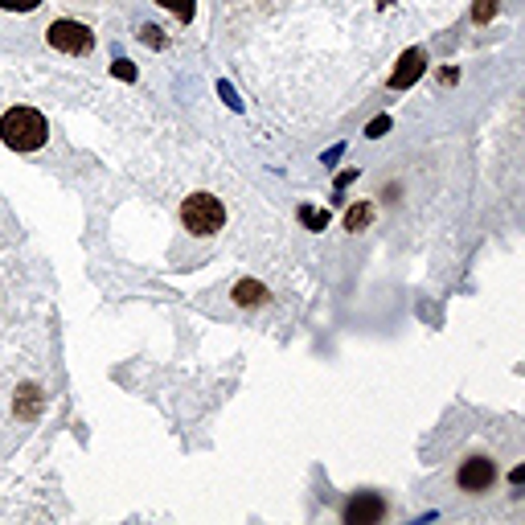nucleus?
Listing matches in <instances>:
<instances>
[{"label": "nucleus", "mask_w": 525, "mask_h": 525, "mask_svg": "<svg viewBox=\"0 0 525 525\" xmlns=\"http://www.w3.org/2000/svg\"><path fill=\"white\" fill-rule=\"evenodd\" d=\"M49 136V123L41 111L33 107H13V111L0 115V139H5L13 152H37Z\"/></svg>", "instance_id": "obj_1"}, {"label": "nucleus", "mask_w": 525, "mask_h": 525, "mask_svg": "<svg viewBox=\"0 0 525 525\" xmlns=\"http://www.w3.org/2000/svg\"><path fill=\"white\" fill-rule=\"evenodd\" d=\"M180 226L197 238H210L226 226V205L218 201L213 193H189L180 201Z\"/></svg>", "instance_id": "obj_2"}, {"label": "nucleus", "mask_w": 525, "mask_h": 525, "mask_svg": "<svg viewBox=\"0 0 525 525\" xmlns=\"http://www.w3.org/2000/svg\"><path fill=\"white\" fill-rule=\"evenodd\" d=\"M46 37H49V46H54V49L74 54V57H82V54H90V49H95V33H90L82 21H54L46 29Z\"/></svg>", "instance_id": "obj_3"}, {"label": "nucleus", "mask_w": 525, "mask_h": 525, "mask_svg": "<svg viewBox=\"0 0 525 525\" xmlns=\"http://www.w3.org/2000/svg\"><path fill=\"white\" fill-rule=\"evenodd\" d=\"M456 484H459L464 492H484V489H492V484H497V464H492L489 456L464 459V464H459V472H456Z\"/></svg>", "instance_id": "obj_4"}, {"label": "nucleus", "mask_w": 525, "mask_h": 525, "mask_svg": "<svg viewBox=\"0 0 525 525\" xmlns=\"http://www.w3.org/2000/svg\"><path fill=\"white\" fill-rule=\"evenodd\" d=\"M427 74V54L423 49H407V54L398 57V70L390 74V90H407V87H415L418 78Z\"/></svg>", "instance_id": "obj_5"}, {"label": "nucleus", "mask_w": 525, "mask_h": 525, "mask_svg": "<svg viewBox=\"0 0 525 525\" xmlns=\"http://www.w3.org/2000/svg\"><path fill=\"white\" fill-rule=\"evenodd\" d=\"M382 513H386V505L374 497V492H361V497H353L349 505H345V521H349V525H369V521H377Z\"/></svg>", "instance_id": "obj_6"}, {"label": "nucleus", "mask_w": 525, "mask_h": 525, "mask_svg": "<svg viewBox=\"0 0 525 525\" xmlns=\"http://www.w3.org/2000/svg\"><path fill=\"white\" fill-rule=\"evenodd\" d=\"M262 300H267V287H262L259 279H238V283H234V304H238V308H259Z\"/></svg>", "instance_id": "obj_7"}, {"label": "nucleus", "mask_w": 525, "mask_h": 525, "mask_svg": "<svg viewBox=\"0 0 525 525\" xmlns=\"http://www.w3.org/2000/svg\"><path fill=\"white\" fill-rule=\"evenodd\" d=\"M156 5L169 8L180 25H189V21H193V13H197V0H156Z\"/></svg>", "instance_id": "obj_8"}, {"label": "nucleus", "mask_w": 525, "mask_h": 525, "mask_svg": "<svg viewBox=\"0 0 525 525\" xmlns=\"http://www.w3.org/2000/svg\"><path fill=\"white\" fill-rule=\"evenodd\" d=\"M300 218L308 230H324L328 226V210H312V205H300Z\"/></svg>", "instance_id": "obj_9"}, {"label": "nucleus", "mask_w": 525, "mask_h": 525, "mask_svg": "<svg viewBox=\"0 0 525 525\" xmlns=\"http://www.w3.org/2000/svg\"><path fill=\"white\" fill-rule=\"evenodd\" d=\"M492 16H497V0H476V5H472V21L476 25H489Z\"/></svg>", "instance_id": "obj_10"}, {"label": "nucleus", "mask_w": 525, "mask_h": 525, "mask_svg": "<svg viewBox=\"0 0 525 525\" xmlns=\"http://www.w3.org/2000/svg\"><path fill=\"white\" fill-rule=\"evenodd\" d=\"M369 218H374V210H369V205H353L349 218H345V226H349V230H361V226H369Z\"/></svg>", "instance_id": "obj_11"}, {"label": "nucleus", "mask_w": 525, "mask_h": 525, "mask_svg": "<svg viewBox=\"0 0 525 525\" xmlns=\"http://www.w3.org/2000/svg\"><path fill=\"white\" fill-rule=\"evenodd\" d=\"M41 0H0V8H8V13H33Z\"/></svg>", "instance_id": "obj_12"}, {"label": "nucleus", "mask_w": 525, "mask_h": 525, "mask_svg": "<svg viewBox=\"0 0 525 525\" xmlns=\"http://www.w3.org/2000/svg\"><path fill=\"white\" fill-rule=\"evenodd\" d=\"M386 128H390V115H377V119L365 128V136H369V139H382V136H386Z\"/></svg>", "instance_id": "obj_13"}, {"label": "nucleus", "mask_w": 525, "mask_h": 525, "mask_svg": "<svg viewBox=\"0 0 525 525\" xmlns=\"http://www.w3.org/2000/svg\"><path fill=\"white\" fill-rule=\"evenodd\" d=\"M144 46H152V49L164 46V37H160V29H156V25H144Z\"/></svg>", "instance_id": "obj_14"}, {"label": "nucleus", "mask_w": 525, "mask_h": 525, "mask_svg": "<svg viewBox=\"0 0 525 525\" xmlns=\"http://www.w3.org/2000/svg\"><path fill=\"white\" fill-rule=\"evenodd\" d=\"M115 74H119V78H136V66L123 62V57H119V62H115Z\"/></svg>", "instance_id": "obj_15"}, {"label": "nucleus", "mask_w": 525, "mask_h": 525, "mask_svg": "<svg viewBox=\"0 0 525 525\" xmlns=\"http://www.w3.org/2000/svg\"><path fill=\"white\" fill-rule=\"evenodd\" d=\"M521 480H525V464H521V468H517V472H513V484H521Z\"/></svg>", "instance_id": "obj_16"}]
</instances>
